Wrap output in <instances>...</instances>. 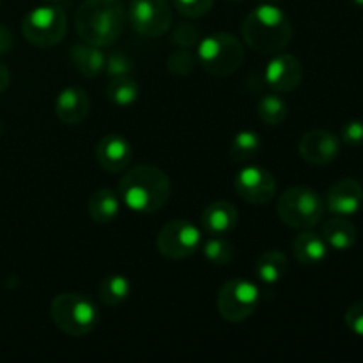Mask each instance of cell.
<instances>
[{"mask_svg": "<svg viewBox=\"0 0 363 363\" xmlns=\"http://www.w3.org/2000/svg\"><path fill=\"white\" fill-rule=\"evenodd\" d=\"M106 94L108 99L117 106H131L138 99L140 94V87H138L137 80L133 77H119L112 78L106 87Z\"/></svg>", "mask_w": 363, "mask_h": 363, "instance_id": "obj_25", "label": "cell"}, {"mask_svg": "<svg viewBox=\"0 0 363 363\" xmlns=\"http://www.w3.org/2000/svg\"><path fill=\"white\" fill-rule=\"evenodd\" d=\"M234 188L245 202L254 206L268 204L277 194V181L269 170L247 165L236 174Z\"/></svg>", "mask_w": 363, "mask_h": 363, "instance_id": "obj_11", "label": "cell"}, {"mask_svg": "<svg viewBox=\"0 0 363 363\" xmlns=\"http://www.w3.org/2000/svg\"><path fill=\"white\" fill-rule=\"evenodd\" d=\"M199 41H201V30L191 23L177 25L172 34L174 45L183 46V48H191V46L199 45Z\"/></svg>", "mask_w": 363, "mask_h": 363, "instance_id": "obj_31", "label": "cell"}, {"mask_svg": "<svg viewBox=\"0 0 363 363\" xmlns=\"http://www.w3.org/2000/svg\"><path fill=\"white\" fill-rule=\"evenodd\" d=\"M350 2L357 7H363V0H350Z\"/></svg>", "mask_w": 363, "mask_h": 363, "instance_id": "obj_37", "label": "cell"}, {"mask_svg": "<svg viewBox=\"0 0 363 363\" xmlns=\"http://www.w3.org/2000/svg\"><path fill=\"white\" fill-rule=\"evenodd\" d=\"M294 257L300 264L303 266H315L321 264L328 255V245L319 234L303 230L300 236L294 238L293 241Z\"/></svg>", "mask_w": 363, "mask_h": 363, "instance_id": "obj_18", "label": "cell"}, {"mask_svg": "<svg viewBox=\"0 0 363 363\" xmlns=\"http://www.w3.org/2000/svg\"><path fill=\"white\" fill-rule=\"evenodd\" d=\"M325 208L318 191L308 186H293L280 195L277 213L291 229L311 230L323 220Z\"/></svg>", "mask_w": 363, "mask_h": 363, "instance_id": "obj_6", "label": "cell"}, {"mask_svg": "<svg viewBox=\"0 0 363 363\" xmlns=\"http://www.w3.org/2000/svg\"><path fill=\"white\" fill-rule=\"evenodd\" d=\"M289 106L279 94H266L257 105V116L268 126H280L287 119Z\"/></svg>", "mask_w": 363, "mask_h": 363, "instance_id": "obj_26", "label": "cell"}, {"mask_svg": "<svg viewBox=\"0 0 363 363\" xmlns=\"http://www.w3.org/2000/svg\"><path fill=\"white\" fill-rule=\"evenodd\" d=\"M131 284L124 275H108L99 284L98 296L106 307H119L130 298Z\"/></svg>", "mask_w": 363, "mask_h": 363, "instance_id": "obj_23", "label": "cell"}, {"mask_svg": "<svg viewBox=\"0 0 363 363\" xmlns=\"http://www.w3.org/2000/svg\"><path fill=\"white\" fill-rule=\"evenodd\" d=\"M264 80L275 92H291L303 80V66L291 53H277L264 69Z\"/></svg>", "mask_w": 363, "mask_h": 363, "instance_id": "obj_13", "label": "cell"}, {"mask_svg": "<svg viewBox=\"0 0 363 363\" xmlns=\"http://www.w3.org/2000/svg\"><path fill=\"white\" fill-rule=\"evenodd\" d=\"M261 149L262 138L257 131L241 130L240 133L234 135L233 144H230V156L234 162L247 163L252 162L261 152Z\"/></svg>", "mask_w": 363, "mask_h": 363, "instance_id": "obj_24", "label": "cell"}, {"mask_svg": "<svg viewBox=\"0 0 363 363\" xmlns=\"http://www.w3.org/2000/svg\"><path fill=\"white\" fill-rule=\"evenodd\" d=\"M202 245V233L190 220H172L165 223L156 238L160 254L172 261L194 255Z\"/></svg>", "mask_w": 363, "mask_h": 363, "instance_id": "obj_9", "label": "cell"}, {"mask_svg": "<svg viewBox=\"0 0 363 363\" xmlns=\"http://www.w3.org/2000/svg\"><path fill=\"white\" fill-rule=\"evenodd\" d=\"M50 318L66 335L84 337L96 328L99 312L84 294L60 293L50 305Z\"/></svg>", "mask_w": 363, "mask_h": 363, "instance_id": "obj_5", "label": "cell"}, {"mask_svg": "<svg viewBox=\"0 0 363 363\" xmlns=\"http://www.w3.org/2000/svg\"><path fill=\"white\" fill-rule=\"evenodd\" d=\"M170 179L155 165H137L124 174L119 181V199L130 211L156 213L169 202Z\"/></svg>", "mask_w": 363, "mask_h": 363, "instance_id": "obj_1", "label": "cell"}, {"mask_svg": "<svg viewBox=\"0 0 363 363\" xmlns=\"http://www.w3.org/2000/svg\"><path fill=\"white\" fill-rule=\"evenodd\" d=\"M197 64V53L191 52L190 48H183V46L170 52V55L167 57V69L176 77H188L194 73Z\"/></svg>", "mask_w": 363, "mask_h": 363, "instance_id": "obj_28", "label": "cell"}, {"mask_svg": "<svg viewBox=\"0 0 363 363\" xmlns=\"http://www.w3.org/2000/svg\"><path fill=\"white\" fill-rule=\"evenodd\" d=\"M289 261L287 255L280 250H266L259 255L255 262V277L266 286H275L286 277Z\"/></svg>", "mask_w": 363, "mask_h": 363, "instance_id": "obj_22", "label": "cell"}, {"mask_svg": "<svg viewBox=\"0 0 363 363\" xmlns=\"http://www.w3.org/2000/svg\"><path fill=\"white\" fill-rule=\"evenodd\" d=\"M243 39L252 50L262 55L284 52L293 39V23L277 4H262L245 18Z\"/></svg>", "mask_w": 363, "mask_h": 363, "instance_id": "obj_3", "label": "cell"}, {"mask_svg": "<svg viewBox=\"0 0 363 363\" xmlns=\"http://www.w3.org/2000/svg\"><path fill=\"white\" fill-rule=\"evenodd\" d=\"M300 156L314 167H325L339 156L340 138L328 130H312L301 137Z\"/></svg>", "mask_w": 363, "mask_h": 363, "instance_id": "obj_12", "label": "cell"}, {"mask_svg": "<svg viewBox=\"0 0 363 363\" xmlns=\"http://www.w3.org/2000/svg\"><path fill=\"white\" fill-rule=\"evenodd\" d=\"M261 291L250 280L243 277L229 279L218 291L216 307L220 315L229 323H243L259 307Z\"/></svg>", "mask_w": 363, "mask_h": 363, "instance_id": "obj_8", "label": "cell"}, {"mask_svg": "<svg viewBox=\"0 0 363 363\" xmlns=\"http://www.w3.org/2000/svg\"><path fill=\"white\" fill-rule=\"evenodd\" d=\"M9 82H11L9 69H7L6 64L0 62V92H4L7 87H9Z\"/></svg>", "mask_w": 363, "mask_h": 363, "instance_id": "obj_35", "label": "cell"}, {"mask_svg": "<svg viewBox=\"0 0 363 363\" xmlns=\"http://www.w3.org/2000/svg\"><path fill=\"white\" fill-rule=\"evenodd\" d=\"M363 204V186L357 179L344 177L332 184L326 195V208L339 216H350L360 211Z\"/></svg>", "mask_w": 363, "mask_h": 363, "instance_id": "obj_15", "label": "cell"}, {"mask_svg": "<svg viewBox=\"0 0 363 363\" xmlns=\"http://www.w3.org/2000/svg\"><path fill=\"white\" fill-rule=\"evenodd\" d=\"M344 321L354 335L363 337V301H357L347 308Z\"/></svg>", "mask_w": 363, "mask_h": 363, "instance_id": "obj_33", "label": "cell"}, {"mask_svg": "<svg viewBox=\"0 0 363 363\" xmlns=\"http://www.w3.org/2000/svg\"><path fill=\"white\" fill-rule=\"evenodd\" d=\"M67 32V18L60 6L34 7L21 21V34L30 45L50 48L59 45Z\"/></svg>", "mask_w": 363, "mask_h": 363, "instance_id": "obj_7", "label": "cell"}, {"mask_svg": "<svg viewBox=\"0 0 363 363\" xmlns=\"http://www.w3.org/2000/svg\"><path fill=\"white\" fill-rule=\"evenodd\" d=\"M45 2L55 4V6H59V4H66V2H69V0H45Z\"/></svg>", "mask_w": 363, "mask_h": 363, "instance_id": "obj_36", "label": "cell"}, {"mask_svg": "<svg viewBox=\"0 0 363 363\" xmlns=\"http://www.w3.org/2000/svg\"><path fill=\"white\" fill-rule=\"evenodd\" d=\"M105 73L110 78H119V77H130L133 73V60L130 59L128 53L123 50H116L110 55H106L105 62Z\"/></svg>", "mask_w": 363, "mask_h": 363, "instance_id": "obj_29", "label": "cell"}, {"mask_svg": "<svg viewBox=\"0 0 363 363\" xmlns=\"http://www.w3.org/2000/svg\"><path fill=\"white\" fill-rule=\"evenodd\" d=\"M119 195L110 188H99L89 199V216L92 218V222L99 223V225L113 222L116 216L119 215Z\"/></svg>", "mask_w": 363, "mask_h": 363, "instance_id": "obj_21", "label": "cell"}, {"mask_svg": "<svg viewBox=\"0 0 363 363\" xmlns=\"http://www.w3.org/2000/svg\"><path fill=\"white\" fill-rule=\"evenodd\" d=\"M91 110L87 92L82 87H66L55 99V113L60 123L67 126H78L84 123Z\"/></svg>", "mask_w": 363, "mask_h": 363, "instance_id": "obj_16", "label": "cell"}, {"mask_svg": "<svg viewBox=\"0 0 363 363\" xmlns=\"http://www.w3.org/2000/svg\"><path fill=\"white\" fill-rule=\"evenodd\" d=\"M128 13L119 0H84L74 14L77 34L89 45H113L126 27Z\"/></svg>", "mask_w": 363, "mask_h": 363, "instance_id": "obj_2", "label": "cell"}, {"mask_svg": "<svg viewBox=\"0 0 363 363\" xmlns=\"http://www.w3.org/2000/svg\"><path fill=\"white\" fill-rule=\"evenodd\" d=\"M197 62L211 77H230L245 62V48L236 35L229 32L201 38L197 45Z\"/></svg>", "mask_w": 363, "mask_h": 363, "instance_id": "obj_4", "label": "cell"}, {"mask_svg": "<svg viewBox=\"0 0 363 363\" xmlns=\"http://www.w3.org/2000/svg\"><path fill=\"white\" fill-rule=\"evenodd\" d=\"M215 4V0H174V6L183 16L186 18H201L209 13Z\"/></svg>", "mask_w": 363, "mask_h": 363, "instance_id": "obj_30", "label": "cell"}, {"mask_svg": "<svg viewBox=\"0 0 363 363\" xmlns=\"http://www.w3.org/2000/svg\"><path fill=\"white\" fill-rule=\"evenodd\" d=\"M128 18L140 35L160 38L172 25V9L167 0H131Z\"/></svg>", "mask_w": 363, "mask_h": 363, "instance_id": "obj_10", "label": "cell"}, {"mask_svg": "<svg viewBox=\"0 0 363 363\" xmlns=\"http://www.w3.org/2000/svg\"><path fill=\"white\" fill-rule=\"evenodd\" d=\"M323 240L326 241L328 248L346 252L357 243L358 230L346 216L337 215L323 225Z\"/></svg>", "mask_w": 363, "mask_h": 363, "instance_id": "obj_20", "label": "cell"}, {"mask_svg": "<svg viewBox=\"0 0 363 363\" xmlns=\"http://www.w3.org/2000/svg\"><path fill=\"white\" fill-rule=\"evenodd\" d=\"M264 2H268V4H279V2H284V0H264Z\"/></svg>", "mask_w": 363, "mask_h": 363, "instance_id": "obj_38", "label": "cell"}, {"mask_svg": "<svg viewBox=\"0 0 363 363\" xmlns=\"http://www.w3.org/2000/svg\"><path fill=\"white\" fill-rule=\"evenodd\" d=\"M11 48H13V34L0 25V55L9 52Z\"/></svg>", "mask_w": 363, "mask_h": 363, "instance_id": "obj_34", "label": "cell"}, {"mask_svg": "<svg viewBox=\"0 0 363 363\" xmlns=\"http://www.w3.org/2000/svg\"><path fill=\"white\" fill-rule=\"evenodd\" d=\"M133 147L123 135H105L96 145V160L99 167L110 174H119L130 167Z\"/></svg>", "mask_w": 363, "mask_h": 363, "instance_id": "obj_14", "label": "cell"}, {"mask_svg": "<svg viewBox=\"0 0 363 363\" xmlns=\"http://www.w3.org/2000/svg\"><path fill=\"white\" fill-rule=\"evenodd\" d=\"M240 222V213L229 201H216L206 206L201 215L202 229L209 236H225L230 230L236 229Z\"/></svg>", "mask_w": 363, "mask_h": 363, "instance_id": "obj_17", "label": "cell"}, {"mask_svg": "<svg viewBox=\"0 0 363 363\" xmlns=\"http://www.w3.org/2000/svg\"><path fill=\"white\" fill-rule=\"evenodd\" d=\"M69 59L78 69V73L87 78H94L105 71L106 55L99 46L89 45V43L74 45L69 52Z\"/></svg>", "mask_w": 363, "mask_h": 363, "instance_id": "obj_19", "label": "cell"}, {"mask_svg": "<svg viewBox=\"0 0 363 363\" xmlns=\"http://www.w3.org/2000/svg\"><path fill=\"white\" fill-rule=\"evenodd\" d=\"M340 140L351 147H360L363 145V121L353 119L347 121L340 130Z\"/></svg>", "mask_w": 363, "mask_h": 363, "instance_id": "obj_32", "label": "cell"}, {"mask_svg": "<svg viewBox=\"0 0 363 363\" xmlns=\"http://www.w3.org/2000/svg\"><path fill=\"white\" fill-rule=\"evenodd\" d=\"M229 2H241V0H229Z\"/></svg>", "mask_w": 363, "mask_h": 363, "instance_id": "obj_39", "label": "cell"}, {"mask_svg": "<svg viewBox=\"0 0 363 363\" xmlns=\"http://www.w3.org/2000/svg\"><path fill=\"white\" fill-rule=\"evenodd\" d=\"M202 254L211 264L227 266L234 259V247L223 236H211L202 243Z\"/></svg>", "mask_w": 363, "mask_h": 363, "instance_id": "obj_27", "label": "cell"}]
</instances>
